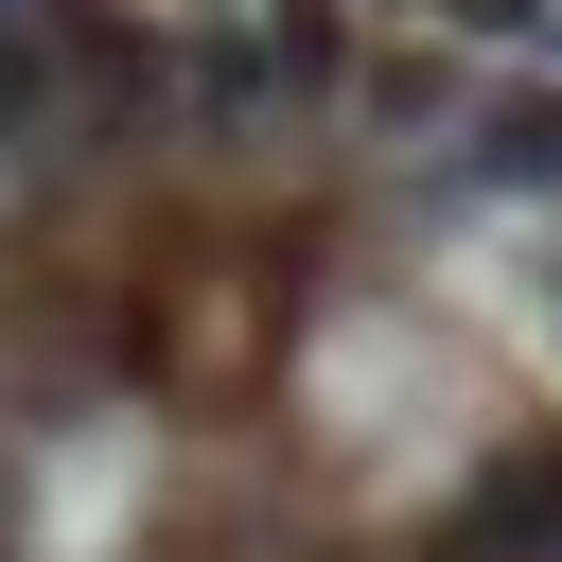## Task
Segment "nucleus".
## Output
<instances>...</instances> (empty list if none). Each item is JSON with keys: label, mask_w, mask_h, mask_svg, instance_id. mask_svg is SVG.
Returning <instances> with one entry per match:
<instances>
[{"label": "nucleus", "mask_w": 562, "mask_h": 562, "mask_svg": "<svg viewBox=\"0 0 562 562\" xmlns=\"http://www.w3.org/2000/svg\"><path fill=\"white\" fill-rule=\"evenodd\" d=\"M422 193L439 211H492V228H562V53H492Z\"/></svg>", "instance_id": "f257e3e1"}, {"label": "nucleus", "mask_w": 562, "mask_h": 562, "mask_svg": "<svg viewBox=\"0 0 562 562\" xmlns=\"http://www.w3.org/2000/svg\"><path fill=\"white\" fill-rule=\"evenodd\" d=\"M457 105H474V53H457L439 18H369L351 88H334V176H404V158H439Z\"/></svg>", "instance_id": "f03ea898"}, {"label": "nucleus", "mask_w": 562, "mask_h": 562, "mask_svg": "<svg viewBox=\"0 0 562 562\" xmlns=\"http://www.w3.org/2000/svg\"><path fill=\"white\" fill-rule=\"evenodd\" d=\"M422 544H474V562H562V422H474V457L439 474Z\"/></svg>", "instance_id": "7ed1b4c3"}, {"label": "nucleus", "mask_w": 562, "mask_h": 562, "mask_svg": "<svg viewBox=\"0 0 562 562\" xmlns=\"http://www.w3.org/2000/svg\"><path fill=\"white\" fill-rule=\"evenodd\" d=\"M246 35H263V88H281V123H334V88H351L369 18H351V0H246Z\"/></svg>", "instance_id": "20e7f679"}, {"label": "nucleus", "mask_w": 562, "mask_h": 562, "mask_svg": "<svg viewBox=\"0 0 562 562\" xmlns=\"http://www.w3.org/2000/svg\"><path fill=\"white\" fill-rule=\"evenodd\" d=\"M422 18H439V35L474 53V70H492V53H544V35H562V0H422Z\"/></svg>", "instance_id": "39448f33"}, {"label": "nucleus", "mask_w": 562, "mask_h": 562, "mask_svg": "<svg viewBox=\"0 0 562 562\" xmlns=\"http://www.w3.org/2000/svg\"><path fill=\"white\" fill-rule=\"evenodd\" d=\"M35 140H53V70H35V35H0V193L35 176Z\"/></svg>", "instance_id": "423d86ee"}, {"label": "nucleus", "mask_w": 562, "mask_h": 562, "mask_svg": "<svg viewBox=\"0 0 562 562\" xmlns=\"http://www.w3.org/2000/svg\"><path fill=\"white\" fill-rule=\"evenodd\" d=\"M527 334H544V351H562V228H544V246H527Z\"/></svg>", "instance_id": "0eeeda50"}, {"label": "nucleus", "mask_w": 562, "mask_h": 562, "mask_svg": "<svg viewBox=\"0 0 562 562\" xmlns=\"http://www.w3.org/2000/svg\"><path fill=\"white\" fill-rule=\"evenodd\" d=\"M351 18H422V0H351Z\"/></svg>", "instance_id": "6e6552de"}, {"label": "nucleus", "mask_w": 562, "mask_h": 562, "mask_svg": "<svg viewBox=\"0 0 562 562\" xmlns=\"http://www.w3.org/2000/svg\"><path fill=\"white\" fill-rule=\"evenodd\" d=\"M0 35H35V0H0Z\"/></svg>", "instance_id": "1a4fd4ad"}, {"label": "nucleus", "mask_w": 562, "mask_h": 562, "mask_svg": "<svg viewBox=\"0 0 562 562\" xmlns=\"http://www.w3.org/2000/svg\"><path fill=\"white\" fill-rule=\"evenodd\" d=\"M544 53H562V35H544Z\"/></svg>", "instance_id": "9d476101"}]
</instances>
